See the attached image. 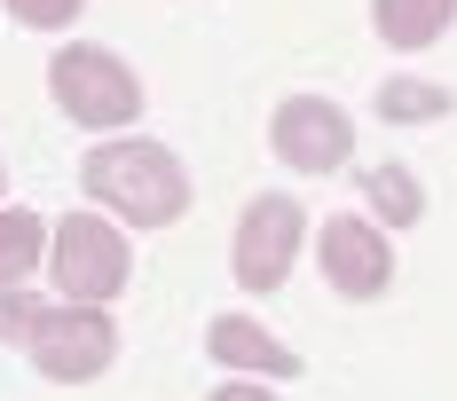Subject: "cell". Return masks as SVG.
Returning <instances> with one entry per match:
<instances>
[{
  "label": "cell",
  "mask_w": 457,
  "mask_h": 401,
  "mask_svg": "<svg viewBox=\"0 0 457 401\" xmlns=\"http://www.w3.org/2000/svg\"><path fill=\"white\" fill-rule=\"evenodd\" d=\"M205 347H213L221 370H245V378H300V355H292L284 339H269L253 315H213Z\"/></svg>",
  "instance_id": "ba28073f"
},
{
  "label": "cell",
  "mask_w": 457,
  "mask_h": 401,
  "mask_svg": "<svg viewBox=\"0 0 457 401\" xmlns=\"http://www.w3.org/2000/svg\"><path fill=\"white\" fill-rule=\"evenodd\" d=\"M24 355L40 362V378H55V386H87V378H103V370H111V355H119V331H111V315H103V307L55 299V307L32 315Z\"/></svg>",
  "instance_id": "277c9868"
},
{
  "label": "cell",
  "mask_w": 457,
  "mask_h": 401,
  "mask_svg": "<svg viewBox=\"0 0 457 401\" xmlns=\"http://www.w3.org/2000/svg\"><path fill=\"white\" fill-rule=\"evenodd\" d=\"M40 244H47L40 213H0V291H16L40 267Z\"/></svg>",
  "instance_id": "8fae6325"
},
{
  "label": "cell",
  "mask_w": 457,
  "mask_h": 401,
  "mask_svg": "<svg viewBox=\"0 0 457 401\" xmlns=\"http://www.w3.org/2000/svg\"><path fill=\"white\" fill-rule=\"evenodd\" d=\"M316 252H323V275H331L339 299H378V291L395 283V244H386V228H378V221L331 213L323 236H316Z\"/></svg>",
  "instance_id": "52a82bcc"
},
{
  "label": "cell",
  "mask_w": 457,
  "mask_h": 401,
  "mask_svg": "<svg viewBox=\"0 0 457 401\" xmlns=\"http://www.w3.org/2000/svg\"><path fill=\"white\" fill-rule=\"evenodd\" d=\"M363 197H370V213H378V228H411L418 213H426V189H418L403 166H370Z\"/></svg>",
  "instance_id": "30bf717a"
},
{
  "label": "cell",
  "mask_w": 457,
  "mask_h": 401,
  "mask_svg": "<svg viewBox=\"0 0 457 401\" xmlns=\"http://www.w3.org/2000/svg\"><path fill=\"white\" fill-rule=\"evenodd\" d=\"M450 110V87H426V79H386L378 87V119L386 127H434Z\"/></svg>",
  "instance_id": "7c38bea8"
},
{
  "label": "cell",
  "mask_w": 457,
  "mask_h": 401,
  "mask_svg": "<svg viewBox=\"0 0 457 401\" xmlns=\"http://www.w3.org/2000/svg\"><path fill=\"white\" fill-rule=\"evenodd\" d=\"M300 236H308V213H300L292 197H253L245 221H237V236H228V267H237V283H245V291H276V283H292Z\"/></svg>",
  "instance_id": "5b68a950"
},
{
  "label": "cell",
  "mask_w": 457,
  "mask_h": 401,
  "mask_svg": "<svg viewBox=\"0 0 457 401\" xmlns=\"http://www.w3.org/2000/svg\"><path fill=\"white\" fill-rule=\"evenodd\" d=\"M47 275H55V291H63V299L103 307V299H119V291H127L135 252H127V236L103 221V213H63V221L47 228Z\"/></svg>",
  "instance_id": "7a4b0ae2"
},
{
  "label": "cell",
  "mask_w": 457,
  "mask_h": 401,
  "mask_svg": "<svg viewBox=\"0 0 457 401\" xmlns=\"http://www.w3.org/2000/svg\"><path fill=\"white\" fill-rule=\"evenodd\" d=\"M457 0H370V24H378V40L386 47H434L450 32Z\"/></svg>",
  "instance_id": "9c48e42d"
},
{
  "label": "cell",
  "mask_w": 457,
  "mask_h": 401,
  "mask_svg": "<svg viewBox=\"0 0 457 401\" xmlns=\"http://www.w3.org/2000/svg\"><path fill=\"white\" fill-rule=\"evenodd\" d=\"M205 401H276L269 386H253V378H228V386H213Z\"/></svg>",
  "instance_id": "9a60e30c"
},
{
  "label": "cell",
  "mask_w": 457,
  "mask_h": 401,
  "mask_svg": "<svg viewBox=\"0 0 457 401\" xmlns=\"http://www.w3.org/2000/svg\"><path fill=\"white\" fill-rule=\"evenodd\" d=\"M269 150L292 166V174H339L347 150H355V127H347L339 102L292 94V102H276V119H269Z\"/></svg>",
  "instance_id": "8992f818"
},
{
  "label": "cell",
  "mask_w": 457,
  "mask_h": 401,
  "mask_svg": "<svg viewBox=\"0 0 457 401\" xmlns=\"http://www.w3.org/2000/svg\"><path fill=\"white\" fill-rule=\"evenodd\" d=\"M79 181H87V197L103 213H119L135 228H166L189 213V174L166 142H135V134L127 142H95Z\"/></svg>",
  "instance_id": "6da1fadb"
},
{
  "label": "cell",
  "mask_w": 457,
  "mask_h": 401,
  "mask_svg": "<svg viewBox=\"0 0 457 401\" xmlns=\"http://www.w3.org/2000/svg\"><path fill=\"white\" fill-rule=\"evenodd\" d=\"M47 87H55V110L79 119L95 134H119L142 119V79L111 55V47H55L47 63Z\"/></svg>",
  "instance_id": "3957f363"
},
{
  "label": "cell",
  "mask_w": 457,
  "mask_h": 401,
  "mask_svg": "<svg viewBox=\"0 0 457 401\" xmlns=\"http://www.w3.org/2000/svg\"><path fill=\"white\" fill-rule=\"evenodd\" d=\"M87 0H8V16L16 24H32V32H55V24H71Z\"/></svg>",
  "instance_id": "4fadbf2b"
},
{
  "label": "cell",
  "mask_w": 457,
  "mask_h": 401,
  "mask_svg": "<svg viewBox=\"0 0 457 401\" xmlns=\"http://www.w3.org/2000/svg\"><path fill=\"white\" fill-rule=\"evenodd\" d=\"M32 315H40V299H16V291H0V339H16V347H24Z\"/></svg>",
  "instance_id": "5bb4252c"
},
{
  "label": "cell",
  "mask_w": 457,
  "mask_h": 401,
  "mask_svg": "<svg viewBox=\"0 0 457 401\" xmlns=\"http://www.w3.org/2000/svg\"><path fill=\"white\" fill-rule=\"evenodd\" d=\"M0 189H8V166H0Z\"/></svg>",
  "instance_id": "2e32d148"
}]
</instances>
